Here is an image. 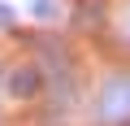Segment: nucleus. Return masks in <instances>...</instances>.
Instances as JSON below:
<instances>
[{
	"label": "nucleus",
	"instance_id": "nucleus-1",
	"mask_svg": "<svg viewBox=\"0 0 130 126\" xmlns=\"http://www.w3.org/2000/svg\"><path fill=\"white\" fill-rule=\"evenodd\" d=\"M95 122L100 126H126L130 122V74H108L95 96Z\"/></svg>",
	"mask_w": 130,
	"mask_h": 126
},
{
	"label": "nucleus",
	"instance_id": "nucleus-2",
	"mask_svg": "<svg viewBox=\"0 0 130 126\" xmlns=\"http://www.w3.org/2000/svg\"><path fill=\"white\" fill-rule=\"evenodd\" d=\"M35 87H39V74H35V70H18V74H9V91H13V96L26 100V96H35Z\"/></svg>",
	"mask_w": 130,
	"mask_h": 126
},
{
	"label": "nucleus",
	"instance_id": "nucleus-3",
	"mask_svg": "<svg viewBox=\"0 0 130 126\" xmlns=\"http://www.w3.org/2000/svg\"><path fill=\"white\" fill-rule=\"evenodd\" d=\"M30 18L52 22V18H56V0H30Z\"/></svg>",
	"mask_w": 130,
	"mask_h": 126
},
{
	"label": "nucleus",
	"instance_id": "nucleus-4",
	"mask_svg": "<svg viewBox=\"0 0 130 126\" xmlns=\"http://www.w3.org/2000/svg\"><path fill=\"white\" fill-rule=\"evenodd\" d=\"M117 26H121V39H130V5H121V13H117Z\"/></svg>",
	"mask_w": 130,
	"mask_h": 126
},
{
	"label": "nucleus",
	"instance_id": "nucleus-5",
	"mask_svg": "<svg viewBox=\"0 0 130 126\" xmlns=\"http://www.w3.org/2000/svg\"><path fill=\"white\" fill-rule=\"evenodd\" d=\"M18 22V13H13V5H0V26H13Z\"/></svg>",
	"mask_w": 130,
	"mask_h": 126
}]
</instances>
